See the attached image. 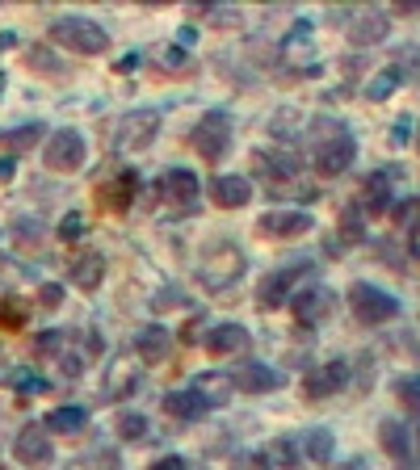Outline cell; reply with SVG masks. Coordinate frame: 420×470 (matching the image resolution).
I'll use <instances>...</instances> for the list:
<instances>
[{
	"label": "cell",
	"mask_w": 420,
	"mask_h": 470,
	"mask_svg": "<svg viewBox=\"0 0 420 470\" xmlns=\"http://www.w3.org/2000/svg\"><path fill=\"white\" fill-rule=\"evenodd\" d=\"M312 139H315V172L320 177H341V172L353 169V160H358V143H353V134L332 118H320L312 122Z\"/></svg>",
	"instance_id": "cell-1"
},
{
	"label": "cell",
	"mask_w": 420,
	"mask_h": 470,
	"mask_svg": "<svg viewBox=\"0 0 420 470\" xmlns=\"http://www.w3.org/2000/svg\"><path fill=\"white\" fill-rule=\"evenodd\" d=\"M244 265H248V261H244L240 244L215 240L202 256H198V281H202V290H210V294H223V290H231L244 278Z\"/></svg>",
	"instance_id": "cell-2"
},
{
	"label": "cell",
	"mask_w": 420,
	"mask_h": 470,
	"mask_svg": "<svg viewBox=\"0 0 420 470\" xmlns=\"http://www.w3.org/2000/svg\"><path fill=\"white\" fill-rule=\"evenodd\" d=\"M51 42L76 51V55H101L109 47V34L89 17H60L51 25Z\"/></svg>",
	"instance_id": "cell-3"
},
{
	"label": "cell",
	"mask_w": 420,
	"mask_h": 470,
	"mask_svg": "<svg viewBox=\"0 0 420 470\" xmlns=\"http://www.w3.org/2000/svg\"><path fill=\"white\" fill-rule=\"evenodd\" d=\"M231 134H236V126H231V114L228 109H206L202 122L193 126V147H198V156L202 160H223L231 147Z\"/></svg>",
	"instance_id": "cell-4"
},
{
	"label": "cell",
	"mask_w": 420,
	"mask_h": 470,
	"mask_svg": "<svg viewBox=\"0 0 420 470\" xmlns=\"http://www.w3.org/2000/svg\"><path fill=\"white\" fill-rule=\"evenodd\" d=\"M349 307H353V315H358L361 324H391L399 315V302L387 294V290L370 286V281H358V286H349Z\"/></svg>",
	"instance_id": "cell-5"
},
{
	"label": "cell",
	"mask_w": 420,
	"mask_h": 470,
	"mask_svg": "<svg viewBox=\"0 0 420 470\" xmlns=\"http://www.w3.org/2000/svg\"><path fill=\"white\" fill-rule=\"evenodd\" d=\"M84 164V134L63 126L47 139V169L51 172H76Z\"/></svg>",
	"instance_id": "cell-6"
},
{
	"label": "cell",
	"mask_w": 420,
	"mask_h": 470,
	"mask_svg": "<svg viewBox=\"0 0 420 470\" xmlns=\"http://www.w3.org/2000/svg\"><path fill=\"white\" fill-rule=\"evenodd\" d=\"M290 311H294V319H299L303 327L324 324L328 315L336 311V290H328V286H307L303 294H294Z\"/></svg>",
	"instance_id": "cell-7"
},
{
	"label": "cell",
	"mask_w": 420,
	"mask_h": 470,
	"mask_svg": "<svg viewBox=\"0 0 420 470\" xmlns=\"http://www.w3.org/2000/svg\"><path fill=\"white\" fill-rule=\"evenodd\" d=\"M315 227V218L307 210H269V215L257 218V231L269 235V240H299Z\"/></svg>",
	"instance_id": "cell-8"
},
{
	"label": "cell",
	"mask_w": 420,
	"mask_h": 470,
	"mask_svg": "<svg viewBox=\"0 0 420 470\" xmlns=\"http://www.w3.org/2000/svg\"><path fill=\"white\" fill-rule=\"evenodd\" d=\"M156 134H160L156 109H135V114H126V118L118 122V147H126V152H144Z\"/></svg>",
	"instance_id": "cell-9"
},
{
	"label": "cell",
	"mask_w": 420,
	"mask_h": 470,
	"mask_svg": "<svg viewBox=\"0 0 420 470\" xmlns=\"http://www.w3.org/2000/svg\"><path fill=\"white\" fill-rule=\"evenodd\" d=\"M231 386L244 391V395H269V391H282L286 386V374H277L274 365L244 362L240 370H231Z\"/></svg>",
	"instance_id": "cell-10"
},
{
	"label": "cell",
	"mask_w": 420,
	"mask_h": 470,
	"mask_svg": "<svg viewBox=\"0 0 420 470\" xmlns=\"http://www.w3.org/2000/svg\"><path fill=\"white\" fill-rule=\"evenodd\" d=\"M387 30H391V17H387L383 9H358L345 22V34L353 47H374V42H383Z\"/></svg>",
	"instance_id": "cell-11"
},
{
	"label": "cell",
	"mask_w": 420,
	"mask_h": 470,
	"mask_svg": "<svg viewBox=\"0 0 420 470\" xmlns=\"http://www.w3.org/2000/svg\"><path fill=\"white\" fill-rule=\"evenodd\" d=\"M13 454L22 466H47L55 458V449H51V437H47V424H25L17 441H13Z\"/></svg>",
	"instance_id": "cell-12"
},
{
	"label": "cell",
	"mask_w": 420,
	"mask_h": 470,
	"mask_svg": "<svg viewBox=\"0 0 420 470\" xmlns=\"http://www.w3.org/2000/svg\"><path fill=\"white\" fill-rule=\"evenodd\" d=\"M396 177H399V169L370 172V181L361 185V210L366 215H387L396 206Z\"/></svg>",
	"instance_id": "cell-13"
},
{
	"label": "cell",
	"mask_w": 420,
	"mask_h": 470,
	"mask_svg": "<svg viewBox=\"0 0 420 470\" xmlns=\"http://www.w3.org/2000/svg\"><path fill=\"white\" fill-rule=\"evenodd\" d=\"M106 382H101V399H109V403H118V399H126L131 391H139V370H135V357L131 353H122V357H114L109 362Z\"/></svg>",
	"instance_id": "cell-14"
},
{
	"label": "cell",
	"mask_w": 420,
	"mask_h": 470,
	"mask_svg": "<svg viewBox=\"0 0 420 470\" xmlns=\"http://www.w3.org/2000/svg\"><path fill=\"white\" fill-rule=\"evenodd\" d=\"M198 189H202V181H198V172H190V169H168L164 177H160V193H164V202L173 206V210H190V206L198 202Z\"/></svg>",
	"instance_id": "cell-15"
},
{
	"label": "cell",
	"mask_w": 420,
	"mask_h": 470,
	"mask_svg": "<svg viewBox=\"0 0 420 470\" xmlns=\"http://www.w3.org/2000/svg\"><path fill=\"white\" fill-rule=\"evenodd\" d=\"M345 382H349V365L345 362H324V365H315L312 374H303V395L307 399H328V395H336Z\"/></svg>",
	"instance_id": "cell-16"
},
{
	"label": "cell",
	"mask_w": 420,
	"mask_h": 470,
	"mask_svg": "<svg viewBox=\"0 0 420 470\" xmlns=\"http://www.w3.org/2000/svg\"><path fill=\"white\" fill-rule=\"evenodd\" d=\"M135 189H139V172H118V177L97 185V202L106 210H114V215H122V210H131Z\"/></svg>",
	"instance_id": "cell-17"
},
{
	"label": "cell",
	"mask_w": 420,
	"mask_h": 470,
	"mask_svg": "<svg viewBox=\"0 0 420 470\" xmlns=\"http://www.w3.org/2000/svg\"><path fill=\"white\" fill-rule=\"evenodd\" d=\"M307 269H277V273H269V278L261 281V290H257V302H261V311H277V307H286L290 290H294V281L303 278Z\"/></svg>",
	"instance_id": "cell-18"
},
{
	"label": "cell",
	"mask_w": 420,
	"mask_h": 470,
	"mask_svg": "<svg viewBox=\"0 0 420 470\" xmlns=\"http://www.w3.org/2000/svg\"><path fill=\"white\" fill-rule=\"evenodd\" d=\"M68 278H72L76 290L93 294V290L101 286V278H106V256L97 253V248H84V253H76L72 265H68Z\"/></svg>",
	"instance_id": "cell-19"
},
{
	"label": "cell",
	"mask_w": 420,
	"mask_h": 470,
	"mask_svg": "<svg viewBox=\"0 0 420 470\" xmlns=\"http://www.w3.org/2000/svg\"><path fill=\"white\" fill-rule=\"evenodd\" d=\"M257 169H261L265 185H282V181H294L303 172V164L294 152H257Z\"/></svg>",
	"instance_id": "cell-20"
},
{
	"label": "cell",
	"mask_w": 420,
	"mask_h": 470,
	"mask_svg": "<svg viewBox=\"0 0 420 470\" xmlns=\"http://www.w3.org/2000/svg\"><path fill=\"white\" fill-rule=\"evenodd\" d=\"M248 198H252V185H248V177H215L210 181V202L219 206V210H240V206H248Z\"/></svg>",
	"instance_id": "cell-21"
},
{
	"label": "cell",
	"mask_w": 420,
	"mask_h": 470,
	"mask_svg": "<svg viewBox=\"0 0 420 470\" xmlns=\"http://www.w3.org/2000/svg\"><path fill=\"white\" fill-rule=\"evenodd\" d=\"M206 349L215 353V357H228V353H244L248 349V327L240 324H219L206 332Z\"/></svg>",
	"instance_id": "cell-22"
},
{
	"label": "cell",
	"mask_w": 420,
	"mask_h": 470,
	"mask_svg": "<svg viewBox=\"0 0 420 470\" xmlns=\"http://www.w3.org/2000/svg\"><path fill=\"white\" fill-rule=\"evenodd\" d=\"M193 391L206 399V408H223V403L236 395L231 374H223V370H202V374H198V382H193Z\"/></svg>",
	"instance_id": "cell-23"
},
{
	"label": "cell",
	"mask_w": 420,
	"mask_h": 470,
	"mask_svg": "<svg viewBox=\"0 0 420 470\" xmlns=\"http://www.w3.org/2000/svg\"><path fill=\"white\" fill-rule=\"evenodd\" d=\"M168 349H173V336H168V327H160V324L144 327V332L135 336V353H139L147 365H160L168 357Z\"/></svg>",
	"instance_id": "cell-24"
},
{
	"label": "cell",
	"mask_w": 420,
	"mask_h": 470,
	"mask_svg": "<svg viewBox=\"0 0 420 470\" xmlns=\"http://www.w3.org/2000/svg\"><path fill=\"white\" fill-rule=\"evenodd\" d=\"M164 411L173 420L190 424V420H202L210 408H206V399L198 395V391H173V395H164Z\"/></svg>",
	"instance_id": "cell-25"
},
{
	"label": "cell",
	"mask_w": 420,
	"mask_h": 470,
	"mask_svg": "<svg viewBox=\"0 0 420 470\" xmlns=\"http://www.w3.org/2000/svg\"><path fill=\"white\" fill-rule=\"evenodd\" d=\"M378 441H383V449L396 462L412 458V437H408V429H404L399 420H383V424H378Z\"/></svg>",
	"instance_id": "cell-26"
},
{
	"label": "cell",
	"mask_w": 420,
	"mask_h": 470,
	"mask_svg": "<svg viewBox=\"0 0 420 470\" xmlns=\"http://www.w3.org/2000/svg\"><path fill=\"white\" fill-rule=\"evenodd\" d=\"M265 458H269V466L294 470V466L303 462V446H299V437H277V441H269V449H265Z\"/></svg>",
	"instance_id": "cell-27"
},
{
	"label": "cell",
	"mask_w": 420,
	"mask_h": 470,
	"mask_svg": "<svg viewBox=\"0 0 420 470\" xmlns=\"http://www.w3.org/2000/svg\"><path fill=\"white\" fill-rule=\"evenodd\" d=\"M404 68V60H396V63H387L383 72L374 76L370 85H366V93H370V101H383V97H391L396 93V85H404L408 80V72H399Z\"/></svg>",
	"instance_id": "cell-28"
},
{
	"label": "cell",
	"mask_w": 420,
	"mask_h": 470,
	"mask_svg": "<svg viewBox=\"0 0 420 470\" xmlns=\"http://www.w3.org/2000/svg\"><path fill=\"white\" fill-rule=\"evenodd\" d=\"M84 424H89V408H80V403H68V408L51 411L47 429H55V433H84Z\"/></svg>",
	"instance_id": "cell-29"
},
{
	"label": "cell",
	"mask_w": 420,
	"mask_h": 470,
	"mask_svg": "<svg viewBox=\"0 0 420 470\" xmlns=\"http://www.w3.org/2000/svg\"><path fill=\"white\" fill-rule=\"evenodd\" d=\"M42 134H47V131H42V122H30V126H13V131L0 134V147H5L9 156H13V152H30V147H34Z\"/></svg>",
	"instance_id": "cell-30"
},
{
	"label": "cell",
	"mask_w": 420,
	"mask_h": 470,
	"mask_svg": "<svg viewBox=\"0 0 420 470\" xmlns=\"http://www.w3.org/2000/svg\"><path fill=\"white\" fill-rule=\"evenodd\" d=\"M299 446H303V458H312V462H328V458H332V449H336L328 429H312V433H303Z\"/></svg>",
	"instance_id": "cell-31"
},
{
	"label": "cell",
	"mask_w": 420,
	"mask_h": 470,
	"mask_svg": "<svg viewBox=\"0 0 420 470\" xmlns=\"http://www.w3.org/2000/svg\"><path fill=\"white\" fill-rule=\"evenodd\" d=\"M25 319H30V302L9 294V299L0 302V332H22Z\"/></svg>",
	"instance_id": "cell-32"
},
{
	"label": "cell",
	"mask_w": 420,
	"mask_h": 470,
	"mask_svg": "<svg viewBox=\"0 0 420 470\" xmlns=\"http://www.w3.org/2000/svg\"><path fill=\"white\" fill-rule=\"evenodd\" d=\"M63 349H68V336H63V332H38V336L30 340V353H34L38 362H47V357H60Z\"/></svg>",
	"instance_id": "cell-33"
},
{
	"label": "cell",
	"mask_w": 420,
	"mask_h": 470,
	"mask_svg": "<svg viewBox=\"0 0 420 470\" xmlns=\"http://www.w3.org/2000/svg\"><path fill=\"white\" fill-rule=\"evenodd\" d=\"M84 470H122V458L114 446H93L84 454Z\"/></svg>",
	"instance_id": "cell-34"
},
{
	"label": "cell",
	"mask_w": 420,
	"mask_h": 470,
	"mask_svg": "<svg viewBox=\"0 0 420 470\" xmlns=\"http://www.w3.org/2000/svg\"><path fill=\"white\" fill-rule=\"evenodd\" d=\"M118 437L122 441H144L147 437V416L144 411H122L118 416Z\"/></svg>",
	"instance_id": "cell-35"
},
{
	"label": "cell",
	"mask_w": 420,
	"mask_h": 470,
	"mask_svg": "<svg viewBox=\"0 0 420 470\" xmlns=\"http://www.w3.org/2000/svg\"><path fill=\"white\" fill-rule=\"evenodd\" d=\"M396 399L404 403L408 416H420V378H399V382H396Z\"/></svg>",
	"instance_id": "cell-36"
},
{
	"label": "cell",
	"mask_w": 420,
	"mask_h": 470,
	"mask_svg": "<svg viewBox=\"0 0 420 470\" xmlns=\"http://www.w3.org/2000/svg\"><path fill=\"white\" fill-rule=\"evenodd\" d=\"M13 235H17V244H22V248H38V244H42V223H30V218H17V223H13Z\"/></svg>",
	"instance_id": "cell-37"
},
{
	"label": "cell",
	"mask_w": 420,
	"mask_h": 470,
	"mask_svg": "<svg viewBox=\"0 0 420 470\" xmlns=\"http://www.w3.org/2000/svg\"><path fill=\"white\" fill-rule=\"evenodd\" d=\"M30 68H38V72H47V76H60L63 72L60 55H55L51 47H34V51H30Z\"/></svg>",
	"instance_id": "cell-38"
},
{
	"label": "cell",
	"mask_w": 420,
	"mask_h": 470,
	"mask_svg": "<svg viewBox=\"0 0 420 470\" xmlns=\"http://www.w3.org/2000/svg\"><path fill=\"white\" fill-rule=\"evenodd\" d=\"M332 240H345V244L361 240V206H349L345 218H341V235H332Z\"/></svg>",
	"instance_id": "cell-39"
},
{
	"label": "cell",
	"mask_w": 420,
	"mask_h": 470,
	"mask_svg": "<svg viewBox=\"0 0 420 470\" xmlns=\"http://www.w3.org/2000/svg\"><path fill=\"white\" fill-rule=\"evenodd\" d=\"M396 223H399V227H420V198H408V202H399Z\"/></svg>",
	"instance_id": "cell-40"
},
{
	"label": "cell",
	"mask_w": 420,
	"mask_h": 470,
	"mask_svg": "<svg viewBox=\"0 0 420 470\" xmlns=\"http://www.w3.org/2000/svg\"><path fill=\"white\" fill-rule=\"evenodd\" d=\"M9 382L17 386L22 395H30V391H47V382H42V378H34V374H30V370H13V374H9Z\"/></svg>",
	"instance_id": "cell-41"
},
{
	"label": "cell",
	"mask_w": 420,
	"mask_h": 470,
	"mask_svg": "<svg viewBox=\"0 0 420 470\" xmlns=\"http://www.w3.org/2000/svg\"><path fill=\"white\" fill-rule=\"evenodd\" d=\"M60 302H63V286H55V281H47V286L38 290V307H42V311H55Z\"/></svg>",
	"instance_id": "cell-42"
},
{
	"label": "cell",
	"mask_w": 420,
	"mask_h": 470,
	"mask_svg": "<svg viewBox=\"0 0 420 470\" xmlns=\"http://www.w3.org/2000/svg\"><path fill=\"white\" fill-rule=\"evenodd\" d=\"M60 235H63V240H80V235H84V218L76 215V210H72V215H63Z\"/></svg>",
	"instance_id": "cell-43"
},
{
	"label": "cell",
	"mask_w": 420,
	"mask_h": 470,
	"mask_svg": "<svg viewBox=\"0 0 420 470\" xmlns=\"http://www.w3.org/2000/svg\"><path fill=\"white\" fill-rule=\"evenodd\" d=\"M236 470H269V458H265V454H240V458H236Z\"/></svg>",
	"instance_id": "cell-44"
},
{
	"label": "cell",
	"mask_w": 420,
	"mask_h": 470,
	"mask_svg": "<svg viewBox=\"0 0 420 470\" xmlns=\"http://www.w3.org/2000/svg\"><path fill=\"white\" fill-rule=\"evenodd\" d=\"M408 134H412V122H408V118H404V122H396V126H391V143H396V147H404V143H408Z\"/></svg>",
	"instance_id": "cell-45"
},
{
	"label": "cell",
	"mask_w": 420,
	"mask_h": 470,
	"mask_svg": "<svg viewBox=\"0 0 420 470\" xmlns=\"http://www.w3.org/2000/svg\"><path fill=\"white\" fill-rule=\"evenodd\" d=\"M152 470H185V458H177V454H168V458L152 462Z\"/></svg>",
	"instance_id": "cell-46"
},
{
	"label": "cell",
	"mask_w": 420,
	"mask_h": 470,
	"mask_svg": "<svg viewBox=\"0 0 420 470\" xmlns=\"http://www.w3.org/2000/svg\"><path fill=\"white\" fill-rule=\"evenodd\" d=\"M13 177V156H0V181H9Z\"/></svg>",
	"instance_id": "cell-47"
},
{
	"label": "cell",
	"mask_w": 420,
	"mask_h": 470,
	"mask_svg": "<svg viewBox=\"0 0 420 470\" xmlns=\"http://www.w3.org/2000/svg\"><path fill=\"white\" fill-rule=\"evenodd\" d=\"M131 68H139V55H126V60H118V72H131Z\"/></svg>",
	"instance_id": "cell-48"
},
{
	"label": "cell",
	"mask_w": 420,
	"mask_h": 470,
	"mask_svg": "<svg viewBox=\"0 0 420 470\" xmlns=\"http://www.w3.org/2000/svg\"><path fill=\"white\" fill-rule=\"evenodd\" d=\"M408 248H412V256L420 261V227H412V240H408Z\"/></svg>",
	"instance_id": "cell-49"
},
{
	"label": "cell",
	"mask_w": 420,
	"mask_h": 470,
	"mask_svg": "<svg viewBox=\"0 0 420 470\" xmlns=\"http://www.w3.org/2000/svg\"><path fill=\"white\" fill-rule=\"evenodd\" d=\"M341 470H370V462H366V458H353V462H345Z\"/></svg>",
	"instance_id": "cell-50"
},
{
	"label": "cell",
	"mask_w": 420,
	"mask_h": 470,
	"mask_svg": "<svg viewBox=\"0 0 420 470\" xmlns=\"http://www.w3.org/2000/svg\"><path fill=\"white\" fill-rule=\"evenodd\" d=\"M13 38H17V34H9V30H5V34H0V51H9V47H13Z\"/></svg>",
	"instance_id": "cell-51"
},
{
	"label": "cell",
	"mask_w": 420,
	"mask_h": 470,
	"mask_svg": "<svg viewBox=\"0 0 420 470\" xmlns=\"http://www.w3.org/2000/svg\"><path fill=\"white\" fill-rule=\"evenodd\" d=\"M0 97H5V72H0Z\"/></svg>",
	"instance_id": "cell-52"
},
{
	"label": "cell",
	"mask_w": 420,
	"mask_h": 470,
	"mask_svg": "<svg viewBox=\"0 0 420 470\" xmlns=\"http://www.w3.org/2000/svg\"><path fill=\"white\" fill-rule=\"evenodd\" d=\"M0 278H5V256H0Z\"/></svg>",
	"instance_id": "cell-53"
},
{
	"label": "cell",
	"mask_w": 420,
	"mask_h": 470,
	"mask_svg": "<svg viewBox=\"0 0 420 470\" xmlns=\"http://www.w3.org/2000/svg\"><path fill=\"white\" fill-rule=\"evenodd\" d=\"M416 152H420V126H416Z\"/></svg>",
	"instance_id": "cell-54"
},
{
	"label": "cell",
	"mask_w": 420,
	"mask_h": 470,
	"mask_svg": "<svg viewBox=\"0 0 420 470\" xmlns=\"http://www.w3.org/2000/svg\"><path fill=\"white\" fill-rule=\"evenodd\" d=\"M0 470H5V466H0Z\"/></svg>",
	"instance_id": "cell-55"
}]
</instances>
